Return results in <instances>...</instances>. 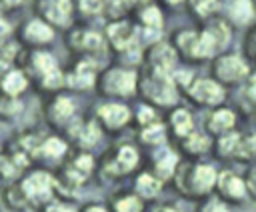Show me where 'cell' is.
Listing matches in <instances>:
<instances>
[{"label": "cell", "instance_id": "1", "mask_svg": "<svg viewBox=\"0 0 256 212\" xmlns=\"http://www.w3.org/2000/svg\"><path fill=\"white\" fill-rule=\"evenodd\" d=\"M216 174H218L216 168L208 162L180 160L170 182L180 196H184L188 200H200V198L210 196L214 192Z\"/></svg>", "mask_w": 256, "mask_h": 212}, {"label": "cell", "instance_id": "2", "mask_svg": "<svg viewBox=\"0 0 256 212\" xmlns=\"http://www.w3.org/2000/svg\"><path fill=\"white\" fill-rule=\"evenodd\" d=\"M100 96L108 100H126L136 94L138 88V74L134 68L124 64H114L98 72L96 86Z\"/></svg>", "mask_w": 256, "mask_h": 212}, {"label": "cell", "instance_id": "3", "mask_svg": "<svg viewBox=\"0 0 256 212\" xmlns=\"http://www.w3.org/2000/svg\"><path fill=\"white\" fill-rule=\"evenodd\" d=\"M136 92L146 100V104L154 108H172L178 104L180 90L176 88L170 74H144L138 76V88Z\"/></svg>", "mask_w": 256, "mask_h": 212}, {"label": "cell", "instance_id": "4", "mask_svg": "<svg viewBox=\"0 0 256 212\" xmlns=\"http://www.w3.org/2000/svg\"><path fill=\"white\" fill-rule=\"evenodd\" d=\"M140 164V150L136 148V144L132 142H122L112 146L100 164V172L110 178V180H118L124 178L128 174H132Z\"/></svg>", "mask_w": 256, "mask_h": 212}, {"label": "cell", "instance_id": "5", "mask_svg": "<svg viewBox=\"0 0 256 212\" xmlns=\"http://www.w3.org/2000/svg\"><path fill=\"white\" fill-rule=\"evenodd\" d=\"M18 186L28 202V208H42L46 202H50L56 196L54 190V174L44 170V168H36L30 172H24L18 178Z\"/></svg>", "mask_w": 256, "mask_h": 212}, {"label": "cell", "instance_id": "6", "mask_svg": "<svg viewBox=\"0 0 256 212\" xmlns=\"http://www.w3.org/2000/svg\"><path fill=\"white\" fill-rule=\"evenodd\" d=\"M210 72H212V78L222 86H236L240 82H246L250 74V64L242 54L220 52L212 58Z\"/></svg>", "mask_w": 256, "mask_h": 212}, {"label": "cell", "instance_id": "7", "mask_svg": "<svg viewBox=\"0 0 256 212\" xmlns=\"http://www.w3.org/2000/svg\"><path fill=\"white\" fill-rule=\"evenodd\" d=\"M184 96L202 108H216L222 106L226 100V86L216 82L212 76H194L192 82L184 88Z\"/></svg>", "mask_w": 256, "mask_h": 212}, {"label": "cell", "instance_id": "8", "mask_svg": "<svg viewBox=\"0 0 256 212\" xmlns=\"http://www.w3.org/2000/svg\"><path fill=\"white\" fill-rule=\"evenodd\" d=\"M198 34H200V44H202L206 60H212L216 54L226 50V46L232 38V26L224 18L212 16V18L204 20V26L198 30Z\"/></svg>", "mask_w": 256, "mask_h": 212}, {"label": "cell", "instance_id": "9", "mask_svg": "<svg viewBox=\"0 0 256 212\" xmlns=\"http://www.w3.org/2000/svg\"><path fill=\"white\" fill-rule=\"evenodd\" d=\"M36 16L52 28L66 30L74 20V0H34Z\"/></svg>", "mask_w": 256, "mask_h": 212}, {"label": "cell", "instance_id": "10", "mask_svg": "<svg viewBox=\"0 0 256 212\" xmlns=\"http://www.w3.org/2000/svg\"><path fill=\"white\" fill-rule=\"evenodd\" d=\"M94 120L98 122L102 132H120L132 120V110L120 100H108L96 108Z\"/></svg>", "mask_w": 256, "mask_h": 212}, {"label": "cell", "instance_id": "11", "mask_svg": "<svg viewBox=\"0 0 256 212\" xmlns=\"http://www.w3.org/2000/svg\"><path fill=\"white\" fill-rule=\"evenodd\" d=\"M142 60L146 64L148 74H172L176 60H178V54L170 42L158 40L146 48V52L142 54Z\"/></svg>", "mask_w": 256, "mask_h": 212}, {"label": "cell", "instance_id": "12", "mask_svg": "<svg viewBox=\"0 0 256 212\" xmlns=\"http://www.w3.org/2000/svg\"><path fill=\"white\" fill-rule=\"evenodd\" d=\"M68 48L70 52L88 58V56H96L106 48V38L104 34L92 30V28H72L66 36Z\"/></svg>", "mask_w": 256, "mask_h": 212}, {"label": "cell", "instance_id": "13", "mask_svg": "<svg viewBox=\"0 0 256 212\" xmlns=\"http://www.w3.org/2000/svg\"><path fill=\"white\" fill-rule=\"evenodd\" d=\"M104 38L112 46V50L118 54H124L132 48H138V28H136V24H132L124 18L112 20L106 26Z\"/></svg>", "mask_w": 256, "mask_h": 212}, {"label": "cell", "instance_id": "14", "mask_svg": "<svg viewBox=\"0 0 256 212\" xmlns=\"http://www.w3.org/2000/svg\"><path fill=\"white\" fill-rule=\"evenodd\" d=\"M214 192L220 200H224L226 204H242L248 198L246 192V184H244V176L236 174L234 170H220L216 174V184H214Z\"/></svg>", "mask_w": 256, "mask_h": 212}, {"label": "cell", "instance_id": "15", "mask_svg": "<svg viewBox=\"0 0 256 212\" xmlns=\"http://www.w3.org/2000/svg\"><path fill=\"white\" fill-rule=\"evenodd\" d=\"M18 40L22 46L30 48V50H38L48 46L54 40V28L50 24H46L42 18L32 16L26 22H22L20 30H18Z\"/></svg>", "mask_w": 256, "mask_h": 212}, {"label": "cell", "instance_id": "16", "mask_svg": "<svg viewBox=\"0 0 256 212\" xmlns=\"http://www.w3.org/2000/svg\"><path fill=\"white\" fill-rule=\"evenodd\" d=\"M76 118V104L68 94H54L44 106V120L58 130H64Z\"/></svg>", "mask_w": 256, "mask_h": 212}, {"label": "cell", "instance_id": "17", "mask_svg": "<svg viewBox=\"0 0 256 212\" xmlns=\"http://www.w3.org/2000/svg\"><path fill=\"white\" fill-rule=\"evenodd\" d=\"M64 130L68 134V144H74L78 150H90L100 142V136H102V128L94 118H88V120L74 118Z\"/></svg>", "mask_w": 256, "mask_h": 212}, {"label": "cell", "instance_id": "18", "mask_svg": "<svg viewBox=\"0 0 256 212\" xmlns=\"http://www.w3.org/2000/svg\"><path fill=\"white\" fill-rule=\"evenodd\" d=\"M170 44L176 50L178 58L186 62H204V50L200 44V34L194 28H180L170 36Z\"/></svg>", "mask_w": 256, "mask_h": 212}, {"label": "cell", "instance_id": "19", "mask_svg": "<svg viewBox=\"0 0 256 212\" xmlns=\"http://www.w3.org/2000/svg\"><path fill=\"white\" fill-rule=\"evenodd\" d=\"M98 68L92 58H80L70 72L64 74V88H70L74 92H86L96 86Z\"/></svg>", "mask_w": 256, "mask_h": 212}, {"label": "cell", "instance_id": "20", "mask_svg": "<svg viewBox=\"0 0 256 212\" xmlns=\"http://www.w3.org/2000/svg\"><path fill=\"white\" fill-rule=\"evenodd\" d=\"M30 164H32L30 156L14 144L6 150H0V180L4 182L18 180L30 168Z\"/></svg>", "mask_w": 256, "mask_h": 212}, {"label": "cell", "instance_id": "21", "mask_svg": "<svg viewBox=\"0 0 256 212\" xmlns=\"http://www.w3.org/2000/svg\"><path fill=\"white\" fill-rule=\"evenodd\" d=\"M180 164V156L178 152H174L172 148H168L166 144L152 148L150 160H148V170L162 182H170L176 166Z\"/></svg>", "mask_w": 256, "mask_h": 212}, {"label": "cell", "instance_id": "22", "mask_svg": "<svg viewBox=\"0 0 256 212\" xmlns=\"http://www.w3.org/2000/svg\"><path fill=\"white\" fill-rule=\"evenodd\" d=\"M58 60L54 58V54L38 48V50H30L28 52V58H26V66L22 68L26 72V76L34 78L36 82H40L44 76H48L50 72L58 70Z\"/></svg>", "mask_w": 256, "mask_h": 212}, {"label": "cell", "instance_id": "23", "mask_svg": "<svg viewBox=\"0 0 256 212\" xmlns=\"http://www.w3.org/2000/svg\"><path fill=\"white\" fill-rule=\"evenodd\" d=\"M68 148H70V144L60 136H54V134L42 136L40 144L36 148L34 160L48 162V164H62V160L68 156Z\"/></svg>", "mask_w": 256, "mask_h": 212}, {"label": "cell", "instance_id": "24", "mask_svg": "<svg viewBox=\"0 0 256 212\" xmlns=\"http://www.w3.org/2000/svg\"><path fill=\"white\" fill-rule=\"evenodd\" d=\"M236 122H238V114L232 108H228V106H216L206 116V134L216 138L220 134H226L230 130H236Z\"/></svg>", "mask_w": 256, "mask_h": 212}, {"label": "cell", "instance_id": "25", "mask_svg": "<svg viewBox=\"0 0 256 212\" xmlns=\"http://www.w3.org/2000/svg\"><path fill=\"white\" fill-rule=\"evenodd\" d=\"M178 142V148L180 152L188 158V160H200L204 154H208L212 150V140L206 132H200V130H192L188 132L186 136H182Z\"/></svg>", "mask_w": 256, "mask_h": 212}, {"label": "cell", "instance_id": "26", "mask_svg": "<svg viewBox=\"0 0 256 212\" xmlns=\"http://www.w3.org/2000/svg\"><path fill=\"white\" fill-rule=\"evenodd\" d=\"M166 130H168V136L174 138V140H180L182 136H186L188 132L194 130V118H192V112L184 106H172L168 110V118H166Z\"/></svg>", "mask_w": 256, "mask_h": 212}, {"label": "cell", "instance_id": "27", "mask_svg": "<svg viewBox=\"0 0 256 212\" xmlns=\"http://www.w3.org/2000/svg\"><path fill=\"white\" fill-rule=\"evenodd\" d=\"M256 10L250 0H228L224 20L234 28H246L254 22Z\"/></svg>", "mask_w": 256, "mask_h": 212}, {"label": "cell", "instance_id": "28", "mask_svg": "<svg viewBox=\"0 0 256 212\" xmlns=\"http://www.w3.org/2000/svg\"><path fill=\"white\" fill-rule=\"evenodd\" d=\"M28 84H30V78L18 66H12L0 74V90L12 98H20L26 92Z\"/></svg>", "mask_w": 256, "mask_h": 212}, {"label": "cell", "instance_id": "29", "mask_svg": "<svg viewBox=\"0 0 256 212\" xmlns=\"http://www.w3.org/2000/svg\"><path fill=\"white\" fill-rule=\"evenodd\" d=\"M134 10H136V28H140V30H154V32L162 30L164 16H162V10L156 4H152V2L138 4Z\"/></svg>", "mask_w": 256, "mask_h": 212}, {"label": "cell", "instance_id": "30", "mask_svg": "<svg viewBox=\"0 0 256 212\" xmlns=\"http://www.w3.org/2000/svg\"><path fill=\"white\" fill-rule=\"evenodd\" d=\"M240 138H242V132H238V130H230L226 134L216 136V140L212 142L214 156H218L222 160H236Z\"/></svg>", "mask_w": 256, "mask_h": 212}, {"label": "cell", "instance_id": "31", "mask_svg": "<svg viewBox=\"0 0 256 212\" xmlns=\"http://www.w3.org/2000/svg\"><path fill=\"white\" fill-rule=\"evenodd\" d=\"M162 186H164V182L158 180L150 170H142V172H138L136 178H134V188H132V192H136V194L146 202V200H154V198L162 192Z\"/></svg>", "mask_w": 256, "mask_h": 212}, {"label": "cell", "instance_id": "32", "mask_svg": "<svg viewBox=\"0 0 256 212\" xmlns=\"http://www.w3.org/2000/svg\"><path fill=\"white\" fill-rule=\"evenodd\" d=\"M110 212H144L146 202L132 190H122L116 192L110 198Z\"/></svg>", "mask_w": 256, "mask_h": 212}, {"label": "cell", "instance_id": "33", "mask_svg": "<svg viewBox=\"0 0 256 212\" xmlns=\"http://www.w3.org/2000/svg\"><path fill=\"white\" fill-rule=\"evenodd\" d=\"M138 140H140V144H144L148 148H156V146L166 144V140H168L166 124L162 120H158L154 124H148V126L138 128Z\"/></svg>", "mask_w": 256, "mask_h": 212}, {"label": "cell", "instance_id": "34", "mask_svg": "<svg viewBox=\"0 0 256 212\" xmlns=\"http://www.w3.org/2000/svg\"><path fill=\"white\" fill-rule=\"evenodd\" d=\"M138 6V0H102V14H106L110 20H120L126 12L134 10Z\"/></svg>", "mask_w": 256, "mask_h": 212}, {"label": "cell", "instance_id": "35", "mask_svg": "<svg viewBox=\"0 0 256 212\" xmlns=\"http://www.w3.org/2000/svg\"><path fill=\"white\" fill-rule=\"evenodd\" d=\"M2 200H4V206L14 210V212H22V210L28 208V202H26L18 182H14V184H10V186H6L2 190Z\"/></svg>", "mask_w": 256, "mask_h": 212}, {"label": "cell", "instance_id": "36", "mask_svg": "<svg viewBox=\"0 0 256 212\" xmlns=\"http://www.w3.org/2000/svg\"><path fill=\"white\" fill-rule=\"evenodd\" d=\"M236 160L238 162H256V130L242 134Z\"/></svg>", "mask_w": 256, "mask_h": 212}, {"label": "cell", "instance_id": "37", "mask_svg": "<svg viewBox=\"0 0 256 212\" xmlns=\"http://www.w3.org/2000/svg\"><path fill=\"white\" fill-rule=\"evenodd\" d=\"M186 2H188L192 16L202 20V22L212 18L216 14V8H218V0H186Z\"/></svg>", "mask_w": 256, "mask_h": 212}, {"label": "cell", "instance_id": "38", "mask_svg": "<svg viewBox=\"0 0 256 212\" xmlns=\"http://www.w3.org/2000/svg\"><path fill=\"white\" fill-rule=\"evenodd\" d=\"M194 212H232V208H230V204L220 200L216 194L214 196L210 194V196H204L198 200V206Z\"/></svg>", "mask_w": 256, "mask_h": 212}, {"label": "cell", "instance_id": "39", "mask_svg": "<svg viewBox=\"0 0 256 212\" xmlns=\"http://www.w3.org/2000/svg\"><path fill=\"white\" fill-rule=\"evenodd\" d=\"M20 110H22L20 98H12V96H8V94H4L0 90V118L2 120H8V118L16 116Z\"/></svg>", "mask_w": 256, "mask_h": 212}, {"label": "cell", "instance_id": "40", "mask_svg": "<svg viewBox=\"0 0 256 212\" xmlns=\"http://www.w3.org/2000/svg\"><path fill=\"white\" fill-rule=\"evenodd\" d=\"M16 56H18V46L14 42H10V40L0 42V74L14 66Z\"/></svg>", "mask_w": 256, "mask_h": 212}, {"label": "cell", "instance_id": "41", "mask_svg": "<svg viewBox=\"0 0 256 212\" xmlns=\"http://www.w3.org/2000/svg\"><path fill=\"white\" fill-rule=\"evenodd\" d=\"M158 120H160L158 110H156L154 106H150V104H142V106L136 110V124H138V128L148 126V124H154V122H158Z\"/></svg>", "mask_w": 256, "mask_h": 212}, {"label": "cell", "instance_id": "42", "mask_svg": "<svg viewBox=\"0 0 256 212\" xmlns=\"http://www.w3.org/2000/svg\"><path fill=\"white\" fill-rule=\"evenodd\" d=\"M40 212H78V208H76L72 202L54 196L50 202H46V204L40 208Z\"/></svg>", "mask_w": 256, "mask_h": 212}, {"label": "cell", "instance_id": "43", "mask_svg": "<svg viewBox=\"0 0 256 212\" xmlns=\"http://www.w3.org/2000/svg\"><path fill=\"white\" fill-rule=\"evenodd\" d=\"M78 8L84 16H96L102 14V0H78Z\"/></svg>", "mask_w": 256, "mask_h": 212}, {"label": "cell", "instance_id": "44", "mask_svg": "<svg viewBox=\"0 0 256 212\" xmlns=\"http://www.w3.org/2000/svg\"><path fill=\"white\" fill-rule=\"evenodd\" d=\"M244 52L246 56L244 58H252L256 60V26H252L246 34V40H244Z\"/></svg>", "mask_w": 256, "mask_h": 212}, {"label": "cell", "instance_id": "45", "mask_svg": "<svg viewBox=\"0 0 256 212\" xmlns=\"http://www.w3.org/2000/svg\"><path fill=\"white\" fill-rule=\"evenodd\" d=\"M244 184H246V192L248 198L256 200V166H252L246 174H244Z\"/></svg>", "mask_w": 256, "mask_h": 212}, {"label": "cell", "instance_id": "46", "mask_svg": "<svg viewBox=\"0 0 256 212\" xmlns=\"http://www.w3.org/2000/svg\"><path fill=\"white\" fill-rule=\"evenodd\" d=\"M244 94H246V98L256 106V70H250V74H248V78H246Z\"/></svg>", "mask_w": 256, "mask_h": 212}, {"label": "cell", "instance_id": "47", "mask_svg": "<svg viewBox=\"0 0 256 212\" xmlns=\"http://www.w3.org/2000/svg\"><path fill=\"white\" fill-rule=\"evenodd\" d=\"M144 212H184L180 210L176 204H168V202H160V204H152V206H146Z\"/></svg>", "mask_w": 256, "mask_h": 212}, {"label": "cell", "instance_id": "48", "mask_svg": "<svg viewBox=\"0 0 256 212\" xmlns=\"http://www.w3.org/2000/svg\"><path fill=\"white\" fill-rule=\"evenodd\" d=\"M24 2H26V0H0V16H4V14L10 12V10L20 8Z\"/></svg>", "mask_w": 256, "mask_h": 212}, {"label": "cell", "instance_id": "49", "mask_svg": "<svg viewBox=\"0 0 256 212\" xmlns=\"http://www.w3.org/2000/svg\"><path fill=\"white\" fill-rule=\"evenodd\" d=\"M10 34H12V24L4 16H0V42H6Z\"/></svg>", "mask_w": 256, "mask_h": 212}, {"label": "cell", "instance_id": "50", "mask_svg": "<svg viewBox=\"0 0 256 212\" xmlns=\"http://www.w3.org/2000/svg\"><path fill=\"white\" fill-rule=\"evenodd\" d=\"M78 212H110V208L104 206V204H98V202H88V204H84Z\"/></svg>", "mask_w": 256, "mask_h": 212}, {"label": "cell", "instance_id": "51", "mask_svg": "<svg viewBox=\"0 0 256 212\" xmlns=\"http://www.w3.org/2000/svg\"><path fill=\"white\" fill-rule=\"evenodd\" d=\"M164 4H168V6H178V4H182V2H186V0H162Z\"/></svg>", "mask_w": 256, "mask_h": 212}, {"label": "cell", "instance_id": "52", "mask_svg": "<svg viewBox=\"0 0 256 212\" xmlns=\"http://www.w3.org/2000/svg\"><path fill=\"white\" fill-rule=\"evenodd\" d=\"M252 2V6H254V10H256V0H250Z\"/></svg>", "mask_w": 256, "mask_h": 212}, {"label": "cell", "instance_id": "53", "mask_svg": "<svg viewBox=\"0 0 256 212\" xmlns=\"http://www.w3.org/2000/svg\"><path fill=\"white\" fill-rule=\"evenodd\" d=\"M0 150H2V146H0Z\"/></svg>", "mask_w": 256, "mask_h": 212}]
</instances>
